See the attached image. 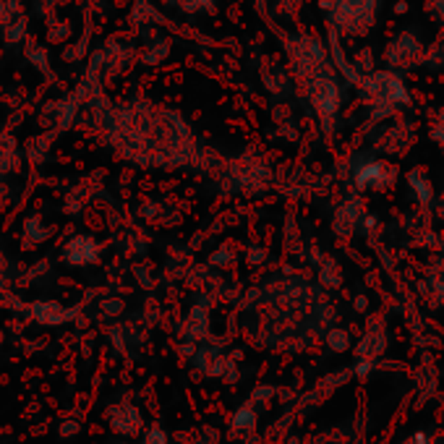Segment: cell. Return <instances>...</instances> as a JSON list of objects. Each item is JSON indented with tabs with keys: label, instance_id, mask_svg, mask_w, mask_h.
<instances>
[{
	"label": "cell",
	"instance_id": "5",
	"mask_svg": "<svg viewBox=\"0 0 444 444\" xmlns=\"http://www.w3.org/2000/svg\"><path fill=\"white\" fill-rule=\"evenodd\" d=\"M113 426L121 431V434H136V428L142 426V416H139V410L131 408V405H121V408L113 410Z\"/></svg>",
	"mask_w": 444,
	"mask_h": 444
},
{
	"label": "cell",
	"instance_id": "10",
	"mask_svg": "<svg viewBox=\"0 0 444 444\" xmlns=\"http://www.w3.org/2000/svg\"><path fill=\"white\" fill-rule=\"evenodd\" d=\"M183 3V8H191V11H196V8H206V6H212V0H180Z\"/></svg>",
	"mask_w": 444,
	"mask_h": 444
},
{
	"label": "cell",
	"instance_id": "8",
	"mask_svg": "<svg viewBox=\"0 0 444 444\" xmlns=\"http://www.w3.org/2000/svg\"><path fill=\"white\" fill-rule=\"evenodd\" d=\"M142 444H168V436H165L162 428H149Z\"/></svg>",
	"mask_w": 444,
	"mask_h": 444
},
{
	"label": "cell",
	"instance_id": "1",
	"mask_svg": "<svg viewBox=\"0 0 444 444\" xmlns=\"http://www.w3.org/2000/svg\"><path fill=\"white\" fill-rule=\"evenodd\" d=\"M374 16V0H335V21L347 32H366Z\"/></svg>",
	"mask_w": 444,
	"mask_h": 444
},
{
	"label": "cell",
	"instance_id": "4",
	"mask_svg": "<svg viewBox=\"0 0 444 444\" xmlns=\"http://www.w3.org/2000/svg\"><path fill=\"white\" fill-rule=\"evenodd\" d=\"M369 89H371L376 97L390 99V102H400L405 99V89H402V81L390 76V73H382V76H374L369 81Z\"/></svg>",
	"mask_w": 444,
	"mask_h": 444
},
{
	"label": "cell",
	"instance_id": "6",
	"mask_svg": "<svg viewBox=\"0 0 444 444\" xmlns=\"http://www.w3.org/2000/svg\"><path fill=\"white\" fill-rule=\"evenodd\" d=\"M254 424H257V410L254 408H240L235 416L230 418V428H235V431H249V428H254Z\"/></svg>",
	"mask_w": 444,
	"mask_h": 444
},
{
	"label": "cell",
	"instance_id": "9",
	"mask_svg": "<svg viewBox=\"0 0 444 444\" xmlns=\"http://www.w3.org/2000/svg\"><path fill=\"white\" fill-rule=\"evenodd\" d=\"M329 343H332V347H335V350H345V347H347V335H345V332H332Z\"/></svg>",
	"mask_w": 444,
	"mask_h": 444
},
{
	"label": "cell",
	"instance_id": "7",
	"mask_svg": "<svg viewBox=\"0 0 444 444\" xmlns=\"http://www.w3.org/2000/svg\"><path fill=\"white\" fill-rule=\"evenodd\" d=\"M410 183L416 186V194L418 199H424V202H428V196H431V191H428V183H426V178L424 175H418V173H413L410 175Z\"/></svg>",
	"mask_w": 444,
	"mask_h": 444
},
{
	"label": "cell",
	"instance_id": "2",
	"mask_svg": "<svg viewBox=\"0 0 444 444\" xmlns=\"http://www.w3.org/2000/svg\"><path fill=\"white\" fill-rule=\"evenodd\" d=\"M309 94H311V102L314 107L319 110L321 116L329 118L338 113L340 107V89L338 84L329 79V76H316V79L311 81L309 87Z\"/></svg>",
	"mask_w": 444,
	"mask_h": 444
},
{
	"label": "cell",
	"instance_id": "3",
	"mask_svg": "<svg viewBox=\"0 0 444 444\" xmlns=\"http://www.w3.org/2000/svg\"><path fill=\"white\" fill-rule=\"evenodd\" d=\"M392 180V170L382 162H371L355 173V183L361 188H382Z\"/></svg>",
	"mask_w": 444,
	"mask_h": 444
}]
</instances>
